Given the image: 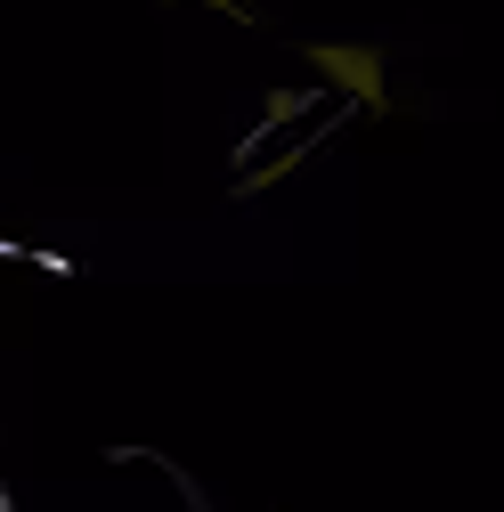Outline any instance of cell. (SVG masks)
<instances>
[{
    "mask_svg": "<svg viewBox=\"0 0 504 512\" xmlns=\"http://www.w3.org/2000/svg\"><path fill=\"white\" fill-rule=\"evenodd\" d=\"M309 66H318L334 90H350L358 106H374V114L391 106L383 98V49H366V41H309Z\"/></svg>",
    "mask_w": 504,
    "mask_h": 512,
    "instance_id": "cell-1",
    "label": "cell"
}]
</instances>
